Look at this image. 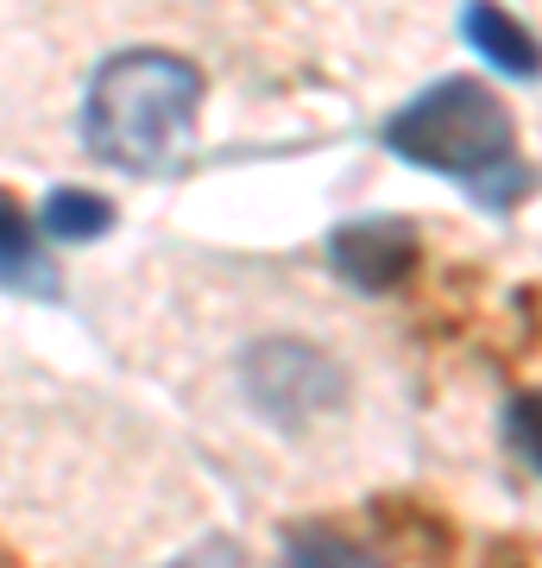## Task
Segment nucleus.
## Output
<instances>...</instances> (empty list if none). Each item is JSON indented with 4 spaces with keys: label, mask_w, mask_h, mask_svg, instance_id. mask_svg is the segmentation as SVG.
Instances as JSON below:
<instances>
[{
    "label": "nucleus",
    "mask_w": 542,
    "mask_h": 568,
    "mask_svg": "<svg viewBox=\"0 0 542 568\" xmlns=\"http://www.w3.org/2000/svg\"><path fill=\"white\" fill-rule=\"evenodd\" d=\"M202 108V70L177 51H121L89 82L82 102V145L114 171H164L190 145Z\"/></svg>",
    "instance_id": "obj_1"
},
{
    "label": "nucleus",
    "mask_w": 542,
    "mask_h": 568,
    "mask_svg": "<svg viewBox=\"0 0 542 568\" xmlns=\"http://www.w3.org/2000/svg\"><path fill=\"white\" fill-rule=\"evenodd\" d=\"M0 291H25V297H51L58 291V265L44 260L32 222L7 196H0Z\"/></svg>",
    "instance_id": "obj_6"
},
{
    "label": "nucleus",
    "mask_w": 542,
    "mask_h": 568,
    "mask_svg": "<svg viewBox=\"0 0 542 568\" xmlns=\"http://www.w3.org/2000/svg\"><path fill=\"white\" fill-rule=\"evenodd\" d=\"M504 436H511V448H518L523 462L542 474V392L511 398V410H504Z\"/></svg>",
    "instance_id": "obj_9"
},
{
    "label": "nucleus",
    "mask_w": 542,
    "mask_h": 568,
    "mask_svg": "<svg viewBox=\"0 0 542 568\" xmlns=\"http://www.w3.org/2000/svg\"><path fill=\"white\" fill-rule=\"evenodd\" d=\"M39 227L51 246H82V241H101L108 227H114V203L95 196V190H76V183H63L51 190L39 209Z\"/></svg>",
    "instance_id": "obj_7"
},
{
    "label": "nucleus",
    "mask_w": 542,
    "mask_h": 568,
    "mask_svg": "<svg viewBox=\"0 0 542 568\" xmlns=\"http://www.w3.org/2000/svg\"><path fill=\"white\" fill-rule=\"evenodd\" d=\"M241 386L272 424L297 429V424L328 417V410L341 405L347 373H341V361H335L328 347L297 342V335H272V342H253L241 354Z\"/></svg>",
    "instance_id": "obj_3"
},
{
    "label": "nucleus",
    "mask_w": 542,
    "mask_h": 568,
    "mask_svg": "<svg viewBox=\"0 0 542 568\" xmlns=\"http://www.w3.org/2000/svg\"><path fill=\"white\" fill-rule=\"evenodd\" d=\"M328 260L347 284L360 291H398L417 265V234L391 215H372V222H347L328 234Z\"/></svg>",
    "instance_id": "obj_4"
},
{
    "label": "nucleus",
    "mask_w": 542,
    "mask_h": 568,
    "mask_svg": "<svg viewBox=\"0 0 542 568\" xmlns=\"http://www.w3.org/2000/svg\"><path fill=\"white\" fill-rule=\"evenodd\" d=\"M385 145L398 159L422 164V171H442V178L473 183L485 203H518V171H511V152H518V121L511 108L473 77H442L429 82L422 95L385 121Z\"/></svg>",
    "instance_id": "obj_2"
},
{
    "label": "nucleus",
    "mask_w": 542,
    "mask_h": 568,
    "mask_svg": "<svg viewBox=\"0 0 542 568\" xmlns=\"http://www.w3.org/2000/svg\"><path fill=\"white\" fill-rule=\"evenodd\" d=\"M461 32H467V44H473V51H480L492 70H504V77H518V82L542 77V44H536V32H530L523 20H511L504 7H492V0H467Z\"/></svg>",
    "instance_id": "obj_5"
},
{
    "label": "nucleus",
    "mask_w": 542,
    "mask_h": 568,
    "mask_svg": "<svg viewBox=\"0 0 542 568\" xmlns=\"http://www.w3.org/2000/svg\"><path fill=\"white\" fill-rule=\"evenodd\" d=\"M284 568H385L372 549H360L354 537H335V530H297L284 544Z\"/></svg>",
    "instance_id": "obj_8"
}]
</instances>
